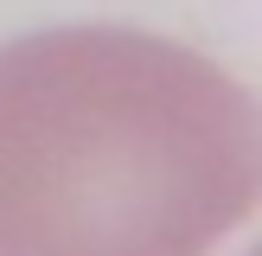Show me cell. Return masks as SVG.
<instances>
[{
	"mask_svg": "<svg viewBox=\"0 0 262 256\" xmlns=\"http://www.w3.org/2000/svg\"><path fill=\"white\" fill-rule=\"evenodd\" d=\"M262 192L224 64L135 26L0 45V256H211Z\"/></svg>",
	"mask_w": 262,
	"mask_h": 256,
	"instance_id": "cell-1",
	"label": "cell"
}]
</instances>
